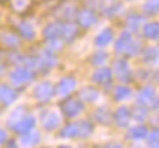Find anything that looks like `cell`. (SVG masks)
<instances>
[{"label": "cell", "mask_w": 159, "mask_h": 148, "mask_svg": "<svg viewBox=\"0 0 159 148\" xmlns=\"http://www.w3.org/2000/svg\"><path fill=\"white\" fill-rule=\"evenodd\" d=\"M116 70H117V75H119V78L123 79V81H128L129 76H131V70H129V66H128V63L125 60H120L116 63Z\"/></svg>", "instance_id": "cell-1"}, {"label": "cell", "mask_w": 159, "mask_h": 148, "mask_svg": "<svg viewBox=\"0 0 159 148\" xmlns=\"http://www.w3.org/2000/svg\"><path fill=\"white\" fill-rule=\"evenodd\" d=\"M144 33L149 39H158L159 37V23H150L144 27Z\"/></svg>", "instance_id": "cell-2"}, {"label": "cell", "mask_w": 159, "mask_h": 148, "mask_svg": "<svg viewBox=\"0 0 159 148\" xmlns=\"http://www.w3.org/2000/svg\"><path fill=\"white\" fill-rule=\"evenodd\" d=\"M93 79L96 81L98 84H107L110 79H111V72L108 69H102V70H98L95 73Z\"/></svg>", "instance_id": "cell-3"}, {"label": "cell", "mask_w": 159, "mask_h": 148, "mask_svg": "<svg viewBox=\"0 0 159 148\" xmlns=\"http://www.w3.org/2000/svg\"><path fill=\"white\" fill-rule=\"evenodd\" d=\"M129 117H131V114L126 108H120L116 114V120L119 123V126H126L129 123Z\"/></svg>", "instance_id": "cell-4"}, {"label": "cell", "mask_w": 159, "mask_h": 148, "mask_svg": "<svg viewBox=\"0 0 159 148\" xmlns=\"http://www.w3.org/2000/svg\"><path fill=\"white\" fill-rule=\"evenodd\" d=\"M110 41H111V30H108V28H105V30H102L101 33H99V36L96 37V45H99V46H105V45L110 44Z\"/></svg>", "instance_id": "cell-5"}, {"label": "cell", "mask_w": 159, "mask_h": 148, "mask_svg": "<svg viewBox=\"0 0 159 148\" xmlns=\"http://www.w3.org/2000/svg\"><path fill=\"white\" fill-rule=\"evenodd\" d=\"M80 21H81V24H83V26L89 27V26H92V24H93V21H95V15H93L90 11H84V12L80 15Z\"/></svg>", "instance_id": "cell-6"}, {"label": "cell", "mask_w": 159, "mask_h": 148, "mask_svg": "<svg viewBox=\"0 0 159 148\" xmlns=\"http://www.w3.org/2000/svg\"><path fill=\"white\" fill-rule=\"evenodd\" d=\"M155 99V91H153V88L152 87H146L143 90L141 93H140V102H150Z\"/></svg>", "instance_id": "cell-7"}, {"label": "cell", "mask_w": 159, "mask_h": 148, "mask_svg": "<svg viewBox=\"0 0 159 148\" xmlns=\"http://www.w3.org/2000/svg\"><path fill=\"white\" fill-rule=\"evenodd\" d=\"M146 135H147V130H146V127H143V126L134 127L132 130H131V136H132L134 139H143Z\"/></svg>", "instance_id": "cell-8"}, {"label": "cell", "mask_w": 159, "mask_h": 148, "mask_svg": "<svg viewBox=\"0 0 159 148\" xmlns=\"http://www.w3.org/2000/svg\"><path fill=\"white\" fill-rule=\"evenodd\" d=\"M146 12H149V14H158L159 12V0H150L146 6Z\"/></svg>", "instance_id": "cell-9"}, {"label": "cell", "mask_w": 159, "mask_h": 148, "mask_svg": "<svg viewBox=\"0 0 159 148\" xmlns=\"http://www.w3.org/2000/svg\"><path fill=\"white\" fill-rule=\"evenodd\" d=\"M131 96V90L126 87H117L116 90V99H128Z\"/></svg>", "instance_id": "cell-10"}, {"label": "cell", "mask_w": 159, "mask_h": 148, "mask_svg": "<svg viewBox=\"0 0 159 148\" xmlns=\"http://www.w3.org/2000/svg\"><path fill=\"white\" fill-rule=\"evenodd\" d=\"M81 94H87V96H83L84 99H87V100H95V99H98V91L92 90V88H86V90H83V93H81Z\"/></svg>", "instance_id": "cell-11"}, {"label": "cell", "mask_w": 159, "mask_h": 148, "mask_svg": "<svg viewBox=\"0 0 159 148\" xmlns=\"http://www.w3.org/2000/svg\"><path fill=\"white\" fill-rule=\"evenodd\" d=\"M149 142H150V145H156L159 147V130H155L150 133V138H149Z\"/></svg>", "instance_id": "cell-12"}, {"label": "cell", "mask_w": 159, "mask_h": 148, "mask_svg": "<svg viewBox=\"0 0 159 148\" xmlns=\"http://www.w3.org/2000/svg\"><path fill=\"white\" fill-rule=\"evenodd\" d=\"M96 117L99 118V121L107 123V118H110V112L105 111V109H99V111L96 112Z\"/></svg>", "instance_id": "cell-13"}, {"label": "cell", "mask_w": 159, "mask_h": 148, "mask_svg": "<svg viewBox=\"0 0 159 148\" xmlns=\"http://www.w3.org/2000/svg\"><path fill=\"white\" fill-rule=\"evenodd\" d=\"M134 117H135L137 120H140V121H141L143 118L146 117V109H144V108H137V109L134 111Z\"/></svg>", "instance_id": "cell-14"}, {"label": "cell", "mask_w": 159, "mask_h": 148, "mask_svg": "<svg viewBox=\"0 0 159 148\" xmlns=\"http://www.w3.org/2000/svg\"><path fill=\"white\" fill-rule=\"evenodd\" d=\"M146 57L149 59L147 61H153L156 57H158V52H156V50H153V48H150V50H147L146 51Z\"/></svg>", "instance_id": "cell-15"}, {"label": "cell", "mask_w": 159, "mask_h": 148, "mask_svg": "<svg viewBox=\"0 0 159 148\" xmlns=\"http://www.w3.org/2000/svg\"><path fill=\"white\" fill-rule=\"evenodd\" d=\"M93 59H95V63H104V61H105V59H107V54H104V52H99V54H98V55H95V57H93Z\"/></svg>", "instance_id": "cell-16"}]
</instances>
